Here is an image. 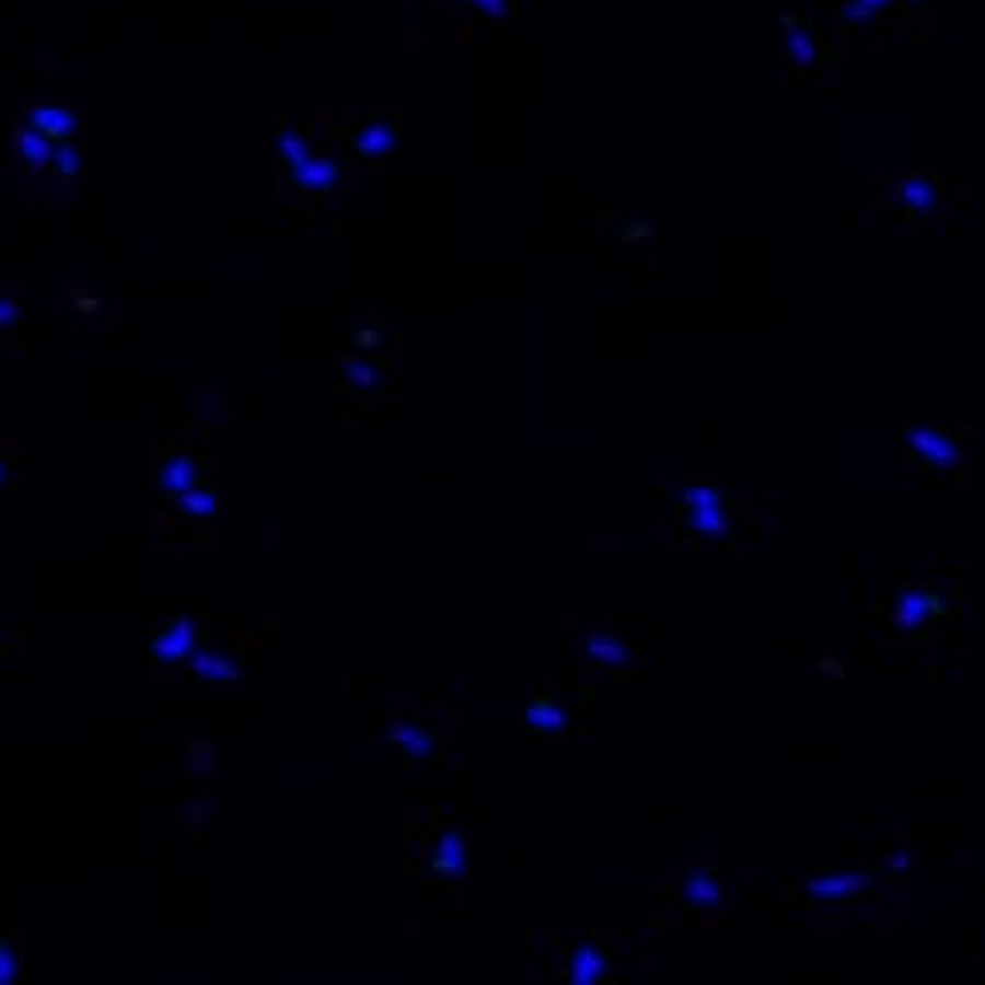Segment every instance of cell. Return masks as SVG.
<instances>
[{
    "label": "cell",
    "mask_w": 985,
    "mask_h": 985,
    "mask_svg": "<svg viewBox=\"0 0 985 985\" xmlns=\"http://www.w3.org/2000/svg\"><path fill=\"white\" fill-rule=\"evenodd\" d=\"M741 501L726 493L718 482H690L674 501V541L679 548H729L738 544Z\"/></svg>",
    "instance_id": "6da1fadb"
},
{
    "label": "cell",
    "mask_w": 985,
    "mask_h": 985,
    "mask_svg": "<svg viewBox=\"0 0 985 985\" xmlns=\"http://www.w3.org/2000/svg\"><path fill=\"white\" fill-rule=\"evenodd\" d=\"M903 453L911 470L938 477V473H954L965 465V445L954 430L946 426H911L903 433Z\"/></svg>",
    "instance_id": "7a4b0ae2"
},
{
    "label": "cell",
    "mask_w": 985,
    "mask_h": 985,
    "mask_svg": "<svg viewBox=\"0 0 985 985\" xmlns=\"http://www.w3.org/2000/svg\"><path fill=\"white\" fill-rule=\"evenodd\" d=\"M942 615V600L930 588H903L895 595V603H891V627L911 642L935 639V627Z\"/></svg>",
    "instance_id": "3957f363"
},
{
    "label": "cell",
    "mask_w": 985,
    "mask_h": 985,
    "mask_svg": "<svg viewBox=\"0 0 985 985\" xmlns=\"http://www.w3.org/2000/svg\"><path fill=\"white\" fill-rule=\"evenodd\" d=\"M879 883V871L871 867H851V871H832V876H812L804 883V899L816 906H847L856 899L871 895Z\"/></svg>",
    "instance_id": "277c9868"
},
{
    "label": "cell",
    "mask_w": 985,
    "mask_h": 985,
    "mask_svg": "<svg viewBox=\"0 0 985 985\" xmlns=\"http://www.w3.org/2000/svg\"><path fill=\"white\" fill-rule=\"evenodd\" d=\"M820 59V32L816 24L800 12L780 16V63L792 79H804Z\"/></svg>",
    "instance_id": "5b68a950"
},
{
    "label": "cell",
    "mask_w": 985,
    "mask_h": 985,
    "mask_svg": "<svg viewBox=\"0 0 985 985\" xmlns=\"http://www.w3.org/2000/svg\"><path fill=\"white\" fill-rule=\"evenodd\" d=\"M583 667L595 670V674H603V670L607 674H627V670L639 667V650L623 642L611 627H600L591 630L588 642H583Z\"/></svg>",
    "instance_id": "8992f818"
},
{
    "label": "cell",
    "mask_w": 985,
    "mask_h": 985,
    "mask_svg": "<svg viewBox=\"0 0 985 985\" xmlns=\"http://www.w3.org/2000/svg\"><path fill=\"white\" fill-rule=\"evenodd\" d=\"M201 647V630L194 619H170L162 630L150 635V662L158 667H186Z\"/></svg>",
    "instance_id": "52a82bcc"
},
{
    "label": "cell",
    "mask_w": 985,
    "mask_h": 985,
    "mask_svg": "<svg viewBox=\"0 0 985 985\" xmlns=\"http://www.w3.org/2000/svg\"><path fill=\"white\" fill-rule=\"evenodd\" d=\"M611 965H615L611 946L595 942V938H583V942H576L568 954H564L560 977L568 985H595L611 974Z\"/></svg>",
    "instance_id": "ba28073f"
},
{
    "label": "cell",
    "mask_w": 985,
    "mask_h": 985,
    "mask_svg": "<svg viewBox=\"0 0 985 985\" xmlns=\"http://www.w3.org/2000/svg\"><path fill=\"white\" fill-rule=\"evenodd\" d=\"M386 738L403 753L406 765H430L438 757V745H442V738L426 721H414V718H394L391 729H386Z\"/></svg>",
    "instance_id": "9c48e42d"
},
{
    "label": "cell",
    "mask_w": 985,
    "mask_h": 985,
    "mask_svg": "<svg viewBox=\"0 0 985 985\" xmlns=\"http://www.w3.org/2000/svg\"><path fill=\"white\" fill-rule=\"evenodd\" d=\"M524 726L532 738L541 741H560L568 733V706L556 694H536L524 709Z\"/></svg>",
    "instance_id": "30bf717a"
},
{
    "label": "cell",
    "mask_w": 985,
    "mask_h": 985,
    "mask_svg": "<svg viewBox=\"0 0 985 985\" xmlns=\"http://www.w3.org/2000/svg\"><path fill=\"white\" fill-rule=\"evenodd\" d=\"M721 899V883L718 871L709 867H690L686 876L679 879V903L686 906L690 915H709Z\"/></svg>",
    "instance_id": "8fae6325"
},
{
    "label": "cell",
    "mask_w": 985,
    "mask_h": 985,
    "mask_svg": "<svg viewBox=\"0 0 985 985\" xmlns=\"http://www.w3.org/2000/svg\"><path fill=\"white\" fill-rule=\"evenodd\" d=\"M465 864H470V847H465V836L457 827H445L438 844L430 851V867L433 876L442 879V883H457L465 876Z\"/></svg>",
    "instance_id": "7c38bea8"
},
{
    "label": "cell",
    "mask_w": 985,
    "mask_h": 985,
    "mask_svg": "<svg viewBox=\"0 0 985 985\" xmlns=\"http://www.w3.org/2000/svg\"><path fill=\"white\" fill-rule=\"evenodd\" d=\"M201 477H206L201 457H194V453H170L166 462L158 465L154 485L170 497V493H182V489H189V485H201Z\"/></svg>",
    "instance_id": "4fadbf2b"
},
{
    "label": "cell",
    "mask_w": 985,
    "mask_h": 985,
    "mask_svg": "<svg viewBox=\"0 0 985 985\" xmlns=\"http://www.w3.org/2000/svg\"><path fill=\"white\" fill-rule=\"evenodd\" d=\"M347 174V166H339L335 158H324V154H312L304 162V166H296L292 170V182L300 194H332L335 182Z\"/></svg>",
    "instance_id": "5bb4252c"
},
{
    "label": "cell",
    "mask_w": 985,
    "mask_h": 985,
    "mask_svg": "<svg viewBox=\"0 0 985 985\" xmlns=\"http://www.w3.org/2000/svg\"><path fill=\"white\" fill-rule=\"evenodd\" d=\"M891 4H899V0H844L839 4V24H844L847 36H867V32H876L883 24Z\"/></svg>",
    "instance_id": "9a60e30c"
},
{
    "label": "cell",
    "mask_w": 985,
    "mask_h": 985,
    "mask_svg": "<svg viewBox=\"0 0 985 985\" xmlns=\"http://www.w3.org/2000/svg\"><path fill=\"white\" fill-rule=\"evenodd\" d=\"M938 201H942V186H938V177L906 174L903 182H899V206L906 209V217L935 213Z\"/></svg>",
    "instance_id": "2e32d148"
},
{
    "label": "cell",
    "mask_w": 985,
    "mask_h": 985,
    "mask_svg": "<svg viewBox=\"0 0 985 985\" xmlns=\"http://www.w3.org/2000/svg\"><path fill=\"white\" fill-rule=\"evenodd\" d=\"M398 138L403 135H398V123H394V118H371L367 127L355 130L351 147L363 158H386V154H394Z\"/></svg>",
    "instance_id": "e0dca14e"
},
{
    "label": "cell",
    "mask_w": 985,
    "mask_h": 985,
    "mask_svg": "<svg viewBox=\"0 0 985 985\" xmlns=\"http://www.w3.org/2000/svg\"><path fill=\"white\" fill-rule=\"evenodd\" d=\"M28 127L36 130V135L48 138L51 147H59V142H71V135L79 130V123H76V115H71V111L44 103V107H32L28 111Z\"/></svg>",
    "instance_id": "ac0fdd59"
},
{
    "label": "cell",
    "mask_w": 985,
    "mask_h": 985,
    "mask_svg": "<svg viewBox=\"0 0 985 985\" xmlns=\"http://www.w3.org/2000/svg\"><path fill=\"white\" fill-rule=\"evenodd\" d=\"M189 674H194L197 682H236L241 679V667L229 659L225 650L197 647V654L189 659Z\"/></svg>",
    "instance_id": "d6986e66"
},
{
    "label": "cell",
    "mask_w": 985,
    "mask_h": 985,
    "mask_svg": "<svg viewBox=\"0 0 985 985\" xmlns=\"http://www.w3.org/2000/svg\"><path fill=\"white\" fill-rule=\"evenodd\" d=\"M166 509H174L177 517H186V521H209L217 512V493L209 489L206 482L189 485V489H182V493H170Z\"/></svg>",
    "instance_id": "ffe728a7"
},
{
    "label": "cell",
    "mask_w": 985,
    "mask_h": 985,
    "mask_svg": "<svg viewBox=\"0 0 985 985\" xmlns=\"http://www.w3.org/2000/svg\"><path fill=\"white\" fill-rule=\"evenodd\" d=\"M379 383H383V371H379V363H374V355H351V359H344V386L351 394H371L379 391Z\"/></svg>",
    "instance_id": "44dd1931"
},
{
    "label": "cell",
    "mask_w": 985,
    "mask_h": 985,
    "mask_svg": "<svg viewBox=\"0 0 985 985\" xmlns=\"http://www.w3.org/2000/svg\"><path fill=\"white\" fill-rule=\"evenodd\" d=\"M12 150H16V162L24 170H44L51 162V142L44 135H36L32 127L16 130V138H12Z\"/></svg>",
    "instance_id": "7402d4cb"
},
{
    "label": "cell",
    "mask_w": 985,
    "mask_h": 985,
    "mask_svg": "<svg viewBox=\"0 0 985 985\" xmlns=\"http://www.w3.org/2000/svg\"><path fill=\"white\" fill-rule=\"evenodd\" d=\"M276 158H285L288 170L304 166L308 158H312V142H308L300 130H285V135L276 138Z\"/></svg>",
    "instance_id": "603a6c76"
},
{
    "label": "cell",
    "mask_w": 985,
    "mask_h": 985,
    "mask_svg": "<svg viewBox=\"0 0 985 985\" xmlns=\"http://www.w3.org/2000/svg\"><path fill=\"white\" fill-rule=\"evenodd\" d=\"M51 166H56V174L76 177L79 166H83V158H79V150L71 142H59V147H51Z\"/></svg>",
    "instance_id": "cb8c5ba5"
},
{
    "label": "cell",
    "mask_w": 985,
    "mask_h": 985,
    "mask_svg": "<svg viewBox=\"0 0 985 985\" xmlns=\"http://www.w3.org/2000/svg\"><path fill=\"white\" fill-rule=\"evenodd\" d=\"M20 970H24V958H20V950L12 942H4V938H0V985L16 982Z\"/></svg>",
    "instance_id": "d4e9b609"
},
{
    "label": "cell",
    "mask_w": 985,
    "mask_h": 985,
    "mask_svg": "<svg viewBox=\"0 0 985 985\" xmlns=\"http://www.w3.org/2000/svg\"><path fill=\"white\" fill-rule=\"evenodd\" d=\"M20 315H24L20 300H12V296H0V332H4V327H16Z\"/></svg>",
    "instance_id": "484cf974"
},
{
    "label": "cell",
    "mask_w": 985,
    "mask_h": 985,
    "mask_svg": "<svg viewBox=\"0 0 985 985\" xmlns=\"http://www.w3.org/2000/svg\"><path fill=\"white\" fill-rule=\"evenodd\" d=\"M650 236H654L650 221H627V229H623V245H639V241H650Z\"/></svg>",
    "instance_id": "4316f807"
},
{
    "label": "cell",
    "mask_w": 985,
    "mask_h": 985,
    "mask_svg": "<svg viewBox=\"0 0 985 985\" xmlns=\"http://www.w3.org/2000/svg\"><path fill=\"white\" fill-rule=\"evenodd\" d=\"M71 308L88 315V312H95V308H99V300H95V296H88V288H71Z\"/></svg>",
    "instance_id": "83f0119b"
},
{
    "label": "cell",
    "mask_w": 985,
    "mask_h": 985,
    "mask_svg": "<svg viewBox=\"0 0 985 985\" xmlns=\"http://www.w3.org/2000/svg\"><path fill=\"white\" fill-rule=\"evenodd\" d=\"M462 4H473V9L489 12V16H505V12H509V4H505V0H462Z\"/></svg>",
    "instance_id": "f1b7e54d"
},
{
    "label": "cell",
    "mask_w": 985,
    "mask_h": 985,
    "mask_svg": "<svg viewBox=\"0 0 985 985\" xmlns=\"http://www.w3.org/2000/svg\"><path fill=\"white\" fill-rule=\"evenodd\" d=\"M816 670H820V674H827V679H844V662H839V659H820Z\"/></svg>",
    "instance_id": "f546056e"
},
{
    "label": "cell",
    "mask_w": 985,
    "mask_h": 985,
    "mask_svg": "<svg viewBox=\"0 0 985 985\" xmlns=\"http://www.w3.org/2000/svg\"><path fill=\"white\" fill-rule=\"evenodd\" d=\"M12 482V462H9V453L0 450V489Z\"/></svg>",
    "instance_id": "4dcf8cb0"
},
{
    "label": "cell",
    "mask_w": 985,
    "mask_h": 985,
    "mask_svg": "<svg viewBox=\"0 0 985 985\" xmlns=\"http://www.w3.org/2000/svg\"><path fill=\"white\" fill-rule=\"evenodd\" d=\"M906 4H915V0H906Z\"/></svg>",
    "instance_id": "1f68e13d"
}]
</instances>
